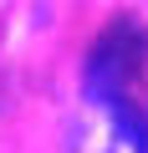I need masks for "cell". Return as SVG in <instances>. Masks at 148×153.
I'll use <instances>...</instances> for the list:
<instances>
[{"instance_id":"6da1fadb","label":"cell","mask_w":148,"mask_h":153,"mask_svg":"<svg viewBox=\"0 0 148 153\" xmlns=\"http://www.w3.org/2000/svg\"><path fill=\"white\" fill-rule=\"evenodd\" d=\"M143 56H148V31L133 16H118L87 51V97H107V92L133 87Z\"/></svg>"},{"instance_id":"7a4b0ae2","label":"cell","mask_w":148,"mask_h":153,"mask_svg":"<svg viewBox=\"0 0 148 153\" xmlns=\"http://www.w3.org/2000/svg\"><path fill=\"white\" fill-rule=\"evenodd\" d=\"M66 153H148V148L138 138H128L102 107L87 102V112L71 123V133H66Z\"/></svg>"}]
</instances>
